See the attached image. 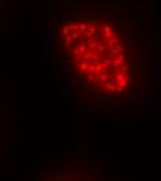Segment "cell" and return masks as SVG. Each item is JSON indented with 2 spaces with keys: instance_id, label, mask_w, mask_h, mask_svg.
<instances>
[{
  "instance_id": "obj_2",
  "label": "cell",
  "mask_w": 161,
  "mask_h": 181,
  "mask_svg": "<svg viewBox=\"0 0 161 181\" xmlns=\"http://www.w3.org/2000/svg\"><path fill=\"white\" fill-rule=\"evenodd\" d=\"M28 181H121L109 160L83 152L69 153L39 169Z\"/></svg>"
},
{
  "instance_id": "obj_1",
  "label": "cell",
  "mask_w": 161,
  "mask_h": 181,
  "mask_svg": "<svg viewBox=\"0 0 161 181\" xmlns=\"http://www.w3.org/2000/svg\"><path fill=\"white\" fill-rule=\"evenodd\" d=\"M46 56L63 96L88 114L132 113L154 103L158 45L136 6L60 0L46 25Z\"/></svg>"
}]
</instances>
